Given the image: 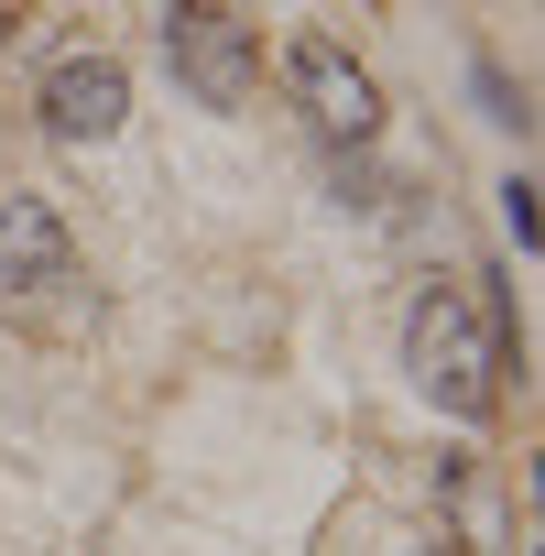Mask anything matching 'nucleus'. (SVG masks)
Instances as JSON below:
<instances>
[{
  "mask_svg": "<svg viewBox=\"0 0 545 556\" xmlns=\"http://www.w3.org/2000/svg\"><path fill=\"white\" fill-rule=\"evenodd\" d=\"M502 229H512L523 251H545V186H534V175H502Z\"/></svg>",
  "mask_w": 545,
  "mask_h": 556,
  "instance_id": "7",
  "label": "nucleus"
},
{
  "mask_svg": "<svg viewBox=\"0 0 545 556\" xmlns=\"http://www.w3.org/2000/svg\"><path fill=\"white\" fill-rule=\"evenodd\" d=\"M469 88H480V121H502V131H534V110H523V88L491 66V55H469Z\"/></svg>",
  "mask_w": 545,
  "mask_h": 556,
  "instance_id": "6",
  "label": "nucleus"
},
{
  "mask_svg": "<svg viewBox=\"0 0 545 556\" xmlns=\"http://www.w3.org/2000/svg\"><path fill=\"white\" fill-rule=\"evenodd\" d=\"M502 371H512V328L491 317V295L469 285V273H447V285H426V295L404 306V382H415L447 426H491Z\"/></svg>",
  "mask_w": 545,
  "mask_h": 556,
  "instance_id": "1",
  "label": "nucleus"
},
{
  "mask_svg": "<svg viewBox=\"0 0 545 556\" xmlns=\"http://www.w3.org/2000/svg\"><path fill=\"white\" fill-rule=\"evenodd\" d=\"M534 502H545V458H534Z\"/></svg>",
  "mask_w": 545,
  "mask_h": 556,
  "instance_id": "9",
  "label": "nucleus"
},
{
  "mask_svg": "<svg viewBox=\"0 0 545 556\" xmlns=\"http://www.w3.org/2000/svg\"><path fill=\"white\" fill-rule=\"evenodd\" d=\"M34 110H45L55 142H110L131 121V66L121 55H55L45 88H34Z\"/></svg>",
  "mask_w": 545,
  "mask_h": 556,
  "instance_id": "5",
  "label": "nucleus"
},
{
  "mask_svg": "<svg viewBox=\"0 0 545 556\" xmlns=\"http://www.w3.org/2000/svg\"><path fill=\"white\" fill-rule=\"evenodd\" d=\"M164 66H175V88L197 110H251V88H262V45L218 0H175L164 12Z\"/></svg>",
  "mask_w": 545,
  "mask_h": 556,
  "instance_id": "2",
  "label": "nucleus"
},
{
  "mask_svg": "<svg viewBox=\"0 0 545 556\" xmlns=\"http://www.w3.org/2000/svg\"><path fill=\"white\" fill-rule=\"evenodd\" d=\"M534 556H545V545H534Z\"/></svg>",
  "mask_w": 545,
  "mask_h": 556,
  "instance_id": "10",
  "label": "nucleus"
},
{
  "mask_svg": "<svg viewBox=\"0 0 545 556\" xmlns=\"http://www.w3.org/2000/svg\"><path fill=\"white\" fill-rule=\"evenodd\" d=\"M0 295H34V306L77 295V240L34 186H0Z\"/></svg>",
  "mask_w": 545,
  "mask_h": 556,
  "instance_id": "4",
  "label": "nucleus"
},
{
  "mask_svg": "<svg viewBox=\"0 0 545 556\" xmlns=\"http://www.w3.org/2000/svg\"><path fill=\"white\" fill-rule=\"evenodd\" d=\"M284 88H295V110H306L328 142H350V153L382 142V77H371L339 34H295V45H284Z\"/></svg>",
  "mask_w": 545,
  "mask_h": 556,
  "instance_id": "3",
  "label": "nucleus"
},
{
  "mask_svg": "<svg viewBox=\"0 0 545 556\" xmlns=\"http://www.w3.org/2000/svg\"><path fill=\"white\" fill-rule=\"evenodd\" d=\"M404 556H458V545H447V534H426V545H404Z\"/></svg>",
  "mask_w": 545,
  "mask_h": 556,
  "instance_id": "8",
  "label": "nucleus"
}]
</instances>
